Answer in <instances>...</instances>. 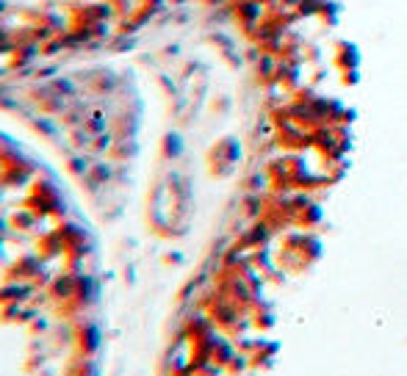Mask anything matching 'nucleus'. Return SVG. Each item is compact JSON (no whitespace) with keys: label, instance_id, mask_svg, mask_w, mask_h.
Instances as JSON below:
<instances>
[{"label":"nucleus","instance_id":"1","mask_svg":"<svg viewBox=\"0 0 407 376\" xmlns=\"http://www.w3.org/2000/svg\"><path fill=\"white\" fill-rule=\"evenodd\" d=\"M39 271H42V260L39 257H33V254H25V257H20L17 263H11V269H8V277L11 280H39Z\"/></svg>","mask_w":407,"mask_h":376},{"label":"nucleus","instance_id":"2","mask_svg":"<svg viewBox=\"0 0 407 376\" xmlns=\"http://www.w3.org/2000/svg\"><path fill=\"white\" fill-rule=\"evenodd\" d=\"M31 285H25V282H6L3 288H0V305H14V302H25L28 296H31Z\"/></svg>","mask_w":407,"mask_h":376},{"label":"nucleus","instance_id":"3","mask_svg":"<svg viewBox=\"0 0 407 376\" xmlns=\"http://www.w3.org/2000/svg\"><path fill=\"white\" fill-rule=\"evenodd\" d=\"M75 285H78V274H59L56 280L50 282V293L62 302H69L75 296Z\"/></svg>","mask_w":407,"mask_h":376},{"label":"nucleus","instance_id":"4","mask_svg":"<svg viewBox=\"0 0 407 376\" xmlns=\"http://www.w3.org/2000/svg\"><path fill=\"white\" fill-rule=\"evenodd\" d=\"M78 346L84 354H94L100 348V329L86 324V327H78Z\"/></svg>","mask_w":407,"mask_h":376},{"label":"nucleus","instance_id":"5","mask_svg":"<svg viewBox=\"0 0 407 376\" xmlns=\"http://www.w3.org/2000/svg\"><path fill=\"white\" fill-rule=\"evenodd\" d=\"M67 252V244L62 241V235L59 233H50V235H45V238H39V254L47 260V257H56V254H62Z\"/></svg>","mask_w":407,"mask_h":376},{"label":"nucleus","instance_id":"6","mask_svg":"<svg viewBox=\"0 0 407 376\" xmlns=\"http://www.w3.org/2000/svg\"><path fill=\"white\" fill-rule=\"evenodd\" d=\"M94 293H97V285H94L92 277H86V274H78V285H75V296L72 299H78V302H92Z\"/></svg>","mask_w":407,"mask_h":376},{"label":"nucleus","instance_id":"7","mask_svg":"<svg viewBox=\"0 0 407 376\" xmlns=\"http://www.w3.org/2000/svg\"><path fill=\"white\" fill-rule=\"evenodd\" d=\"M39 213L36 211H28V208H23V211H14L11 213V227H17V230H33L36 224H39Z\"/></svg>","mask_w":407,"mask_h":376},{"label":"nucleus","instance_id":"8","mask_svg":"<svg viewBox=\"0 0 407 376\" xmlns=\"http://www.w3.org/2000/svg\"><path fill=\"white\" fill-rule=\"evenodd\" d=\"M11 47H17V42L11 39V33L0 31V53H6V50H11Z\"/></svg>","mask_w":407,"mask_h":376},{"label":"nucleus","instance_id":"9","mask_svg":"<svg viewBox=\"0 0 407 376\" xmlns=\"http://www.w3.org/2000/svg\"><path fill=\"white\" fill-rule=\"evenodd\" d=\"M111 144H114V139H111V136H97V139H94V150H97V153L108 150Z\"/></svg>","mask_w":407,"mask_h":376},{"label":"nucleus","instance_id":"10","mask_svg":"<svg viewBox=\"0 0 407 376\" xmlns=\"http://www.w3.org/2000/svg\"><path fill=\"white\" fill-rule=\"evenodd\" d=\"M8 227H11V219H3V216H0V235H3V238H6Z\"/></svg>","mask_w":407,"mask_h":376},{"label":"nucleus","instance_id":"11","mask_svg":"<svg viewBox=\"0 0 407 376\" xmlns=\"http://www.w3.org/2000/svg\"><path fill=\"white\" fill-rule=\"evenodd\" d=\"M45 329H47V324H45L42 318H36V324L31 327V332H45Z\"/></svg>","mask_w":407,"mask_h":376},{"label":"nucleus","instance_id":"12","mask_svg":"<svg viewBox=\"0 0 407 376\" xmlns=\"http://www.w3.org/2000/svg\"><path fill=\"white\" fill-rule=\"evenodd\" d=\"M3 254H6V238L0 235V260H3Z\"/></svg>","mask_w":407,"mask_h":376},{"label":"nucleus","instance_id":"13","mask_svg":"<svg viewBox=\"0 0 407 376\" xmlns=\"http://www.w3.org/2000/svg\"><path fill=\"white\" fill-rule=\"evenodd\" d=\"M3 172H6V160L0 158V177H3Z\"/></svg>","mask_w":407,"mask_h":376}]
</instances>
